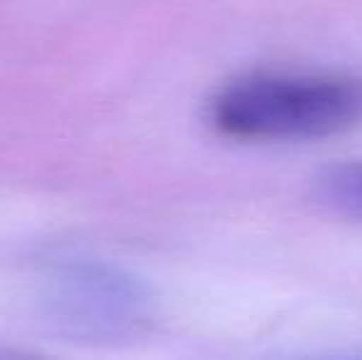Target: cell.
Listing matches in <instances>:
<instances>
[{
    "instance_id": "6da1fadb",
    "label": "cell",
    "mask_w": 362,
    "mask_h": 360,
    "mask_svg": "<svg viewBox=\"0 0 362 360\" xmlns=\"http://www.w3.org/2000/svg\"><path fill=\"white\" fill-rule=\"evenodd\" d=\"M210 121L239 141H310L362 121L358 74H254L227 84L210 104Z\"/></svg>"
},
{
    "instance_id": "7a4b0ae2",
    "label": "cell",
    "mask_w": 362,
    "mask_h": 360,
    "mask_svg": "<svg viewBox=\"0 0 362 360\" xmlns=\"http://www.w3.org/2000/svg\"><path fill=\"white\" fill-rule=\"evenodd\" d=\"M313 195L328 210L362 220V161L323 168L313 180Z\"/></svg>"
},
{
    "instance_id": "3957f363",
    "label": "cell",
    "mask_w": 362,
    "mask_h": 360,
    "mask_svg": "<svg viewBox=\"0 0 362 360\" xmlns=\"http://www.w3.org/2000/svg\"><path fill=\"white\" fill-rule=\"evenodd\" d=\"M333 360H362V356L360 358H333Z\"/></svg>"
}]
</instances>
